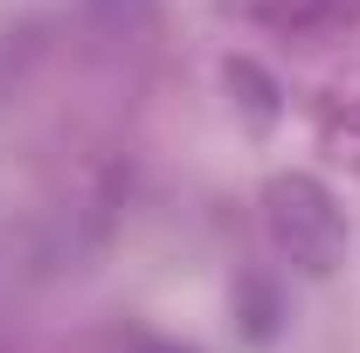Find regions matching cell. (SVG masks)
Instances as JSON below:
<instances>
[{
    "label": "cell",
    "mask_w": 360,
    "mask_h": 353,
    "mask_svg": "<svg viewBox=\"0 0 360 353\" xmlns=\"http://www.w3.org/2000/svg\"><path fill=\"white\" fill-rule=\"evenodd\" d=\"M270 236L284 243V257L305 270H333V257H340V208H333V194L319 187V180L291 174L270 187Z\"/></svg>",
    "instance_id": "1"
}]
</instances>
